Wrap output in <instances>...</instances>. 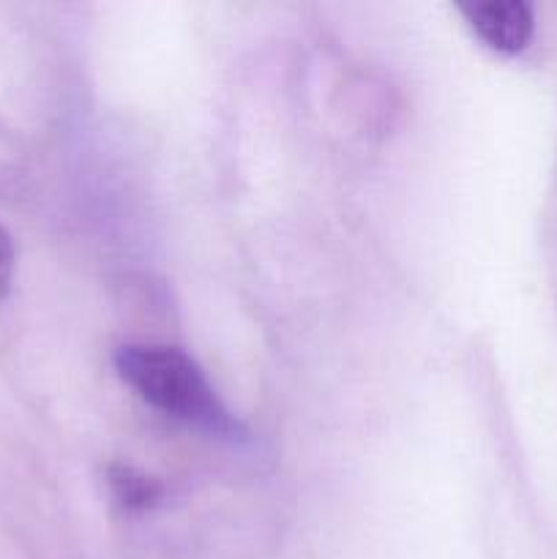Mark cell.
I'll list each match as a JSON object with an SVG mask.
<instances>
[{"mask_svg":"<svg viewBox=\"0 0 557 559\" xmlns=\"http://www.w3.org/2000/svg\"><path fill=\"white\" fill-rule=\"evenodd\" d=\"M115 369L120 380L158 413L213 435L238 431V424L200 366L180 349L162 344H126L115 353Z\"/></svg>","mask_w":557,"mask_h":559,"instance_id":"obj_1","label":"cell"},{"mask_svg":"<svg viewBox=\"0 0 557 559\" xmlns=\"http://www.w3.org/2000/svg\"><path fill=\"white\" fill-rule=\"evenodd\" d=\"M473 31L497 52H522L533 38V9L522 0H481L462 5Z\"/></svg>","mask_w":557,"mask_h":559,"instance_id":"obj_2","label":"cell"},{"mask_svg":"<svg viewBox=\"0 0 557 559\" xmlns=\"http://www.w3.org/2000/svg\"><path fill=\"white\" fill-rule=\"evenodd\" d=\"M112 486H115V491H118V497L126 502V506L145 508V506H151V502L158 497V486L153 484L151 478L134 475L131 469H118V473L112 475Z\"/></svg>","mask_w":557,"mask_h":559,"instance_id":"obj_3","label":"cell"},{"mask_svg":"<svg viewBox=\"0 0 557 559\" xmlns=\"http://www.w3.org/2000/svg\"><path fill=\"white\" fill-rule=\"evenodd\" d=\"M14 271H16L14 240H11L9 229L0 224V300L9 295L11 282H14Z\"/></svg>","mask_w":557,"mask_h":559,"instance_id":"obj_4","label":"cell"}]
</instances>
